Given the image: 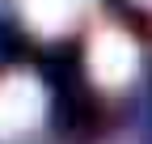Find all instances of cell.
Wrapping results in <instances>:
<instances>
[{
    "label": "cell",
    "mask_w": 152,
    "mask_h": 144,
    "mask_svg": "<svg viewBox=\"0 0 152 144\" xmlns=\"http://www.w3.org/2000/svg\"><path fill=\"white\" fill-rule=\"evenodd\" d=\"M89 68H93V76L102 85L131 81V72H135V47H131V38L118 34V30H102L93 38V47H89Z\"/></svg>",
    "instance_id": "6da1fadb"
},
{
    "label": "cell",
    "mask_w": 152,
    "mask_h": 144,
    "mask_svg": "<svg viewBox=\"0 0 152 144\" xmlns=\"http://www.w3.org/2000/svg\"><path fill=\"white\" fill-rule=\"evenodd\" d=\"M38 110H42V93L30 76H9L0 85V136H17L34 127Z\"/></svg>",
    "instance_id": "7a4b0ae2"
},
{
    "label": "cell",
    "mask_w": 152,
    "mask_h": 144,
    "mask_svg": "<svg viewBox=\"0 0 152 144\" xmlns=\"http://www.w3.org/2000/svg\"><path fill=\"white\" fill-rule=\"evenodd\" d=\"M80 9H85V0H26V17L47 34L72 26L80 17Z\"/></svg>",
    "instance_id": "3957f363"
}]
</instances>
